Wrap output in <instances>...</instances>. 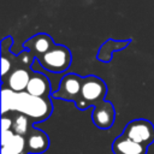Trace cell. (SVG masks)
Returning a JSON list of instances; mask_svg holds the SVG:
<instances>
[{"label": "cell", "instance_id": "obj_8", "mask_svg": "<svg viewBox=\"0 0 154 154\" xmlns=\"http://www.w3.org/2000/svg\"><path fill=\"white\" fill-rule=\"evenodd\" d=\"M53 46H54V42H53L52 37L48 34H43V32L34 35L31 38H29L24 42V48L26 51H29L35 57V59L42 57Z\"/></svg>", "mask_w": 154, "mask_h": 154}, {"label": "cell", "instance_id": "obj_9", "mask_svg": "<svg viewBox=\"0 0 154 154\" xmlns=\"http://www.w3.org/2000/svg\"><path fill=\"white\" fill-rule=\"evenodd\" d=\"M112 152L114 154H147V147L122 134L112 142Z\"/></svg>", "mask_w": 154, "mask_h": 154}, {"label": "cell", "instance_id": "obj_7", "mask_svg": "<svg viewBox=\"0 0 154 154\" xmlns=\"http://www.w3.org/2000/svg\"><path fill=\"white\" fill-rule=\"evenodd\" d=\"M26 141V150L30 154H42L49 147V137L48 135L34 126L25 135Z\"/></svg>", "mask_w": 154, "mask_h": 154}, {"label": "cell", "instance_id": "obj_14", "mask_svg": "<svg viewBox=\"0 0 154 154\" xmlns=\"http://www.w3.org/2000/svg\"><path fill=\"white\" fill-rule=\"evenodd\" d=\"M11 69H12V63L10 61V59H7L6 57H2L1 58V76H2V79L11 71Z\"/></svg>", "mask_w": 154, "mask_h": 154}, {"label": "cell", "instance_id": "obj_10", "mask_svg": "<svg viewBox=\"0 0 154 154\" xmlns=\"http://www.w3.org/2000/svg\"><path fill=\"white\" fill-rule=\"evenodd\" d=\"M25 91L29 93L30 95H34V96L49 97L51 83L45 75H42L40 72H35L30 76V79H29V83L26 85Z\"/></svg>", "mask_w": 154, "mask_h": 154}, {"label": "cell", "instance_id": "obj_6", "mask_svg": "<svg viewBox=\"0 0 154 154\" xmlns=\"http://www.w3.org/2000/svg\"><path fill=\"white\" fill-rule=\"evenodd\" d=\"M93 123L102 130L109 129L116 119V111L113 105L109 101H100L93 106V113H91Z\"/></svg>", "mask_w": 154, "mask_h": 154}, {"label": "cell", "instance_id": "obj_15", "mask_svg": "<svg viewBox=\"0 0 154 154\" xmlns=\"http://www.w3.org/2000/svg\"><path fill=\"white\" fill-rule=\"evenodd\" d=\"M1 125H2V130H11L12 126H13V120L4 114L2 120H1Z\"/></svg>", "mask_w": 154, "mask_h": 154}, {"label": "cell", "instance_id": "obj_2", "mask_svg": "<svg viewBox=\"0 0 154 154\" xmlns=\"http://www.w3.org/2000/svg\"><path fill=\"white\" fill-rule=\"evenodd\" d=\"M106 94H107L106 83L100 77H96L93 75L83 77L81 95L78 100L75 102V105L78 109H85L102 101Z\"/></svg>", "mask_w": 154, "mask_h": 154}, {"label": "cell", "instance_id": "obj_5", "mask_svg": "<svg viewBox=\"0 0 154 154\" xmlns=\"http://www.w3.org/2000/svg\"><path fill=\"white\" fill-rule=\"evenodd\" d=\"M82 82H83V77L76 73H66L60 79L59 88L52 93V96L55 99L76 102L81 95Z\"/></svg>", "mask_w": 154, "mask_h": 154}, {"label": "cell", "instance_id": "obj_1", "mask_svg": "<svg viewBox=\"0 0 154 154\" xmlns=\"http://www.w3.org/2000/svg\"><path fill=\"white\" fill-rule=\"evenodd\" d=\"M17 111L30 118L32 123L46 120L53 111L49 97L30 95L26 91L14 93L8 88L2 89V114Z\"/></svg>", "mask_w": 154, "mask_h": 154}, {"label": "cell", "instance_id": "obj_4", "mask_svg": "<svg viewBox=\"0 0 154 154\" xmlns=\"http://www.w3.org/2000/svg\"><path fill=\"white\" fill-rule=\"evenodd\" d=\"M123 135L148 147L154 142V125L147 119H135L128 123Z\"/></svg>", "mask_w": 154, "mask_h": 154}, {"label": "cell", "instance_id": "obj_13", "mask_svg": "<svg viewBox=\"0 0 154 154\" xmlns=\"http://www.w3.org/2000/svg\"><path fill=\"white\" fill-rule=\"evenodd\" d=\"M30 118L23 113H19L14 117L13 119V126H12V130L14 131V134H18V135H23L25 136L29 130L31 129L30 128Z\"/></svg>", "mask_w": 154, "mask_h": 154}, {"label": "cell", "instance_id": "obj_3", "mask_svg": "<svg viewBox=\"0 0 154 154\" xmlns=\"http://www.w3.org/2000/svg\"><path fill=\"white\" fill-rule=\"evenodd\" d=\"M37 61L45 70L53 73H60L70 67L72 55L67 47L61 45H54L42 57L37 58Z\"/></svg>", "mask_w": 154, "mask_h": 154}, {"label": "cell", "instance_id": "obj_12", "mask_svg": "<svg viewBox=\"0 0 154 154\" xmlns=\"http://www.w3.org/2000/svg\"><path fill=\"white\" fill-rule=\"evenodd\" d=\"M25 136L13 134L10 140L1 143V154H26Z\"/></svg>", "mask_w": 154, "mask_h": 154}, {"label": "cell", "instance_id": "obj_11", "mask_svg": "<svg viewBox=\"0 0 154 154\" xmlns=\"http://www.w3.org/2000/svg\"><path fill=\"white\" fill-rule=\"evenodd\" d=\"M30 73L25 67L14 69L7 77V88L14 93L25 91L26 85L30 79Z\"/></svg>", "mask_w": 154, "mask_h": 154}]
</instances>
